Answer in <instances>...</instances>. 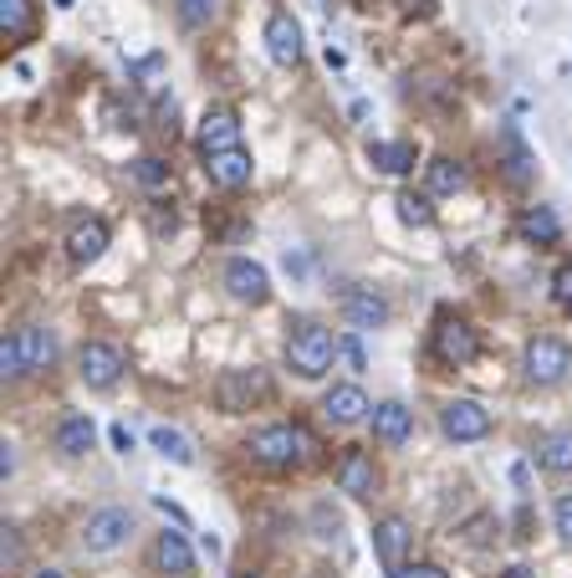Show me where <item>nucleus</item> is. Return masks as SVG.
<instances>
[{
  "instance_id": "4468645a",
  "label": "nucleus",
  "mask_w": 572,
  "mask_h": 578,
  "mask_svg": "<svg viewBox=\"0 0 572 578\" xmlns=\"http://www.w3.org/2000/svg\"><path fill=\"white\" fill-rule=\"evenodd\" d=\"M322 415H327L333 426H358V420H369L373 415V405L358 384H337V390L322 394Z\"/></svg>"
},
{
  "instance_id": "a878e982",
  "label": "nucleus",
  "mask_w": 572,
  "mask_h": 578,
  "mask_svg": "<svg viewBox=\"0 0 572 578\" xmlns=\"http://www.w3.org/2000/svg\"><path fill=\"white\" fill-rule=\"evenodd\" d=\"M149 445H153V451H159L164 460H174V466H195V445H189V435H179V430L153 426V430H149Z\"/></svg>"
},
{
  "instance_id": "f3484780",
  "label": "nucleus",
  "mask_w": 572,
  "mask_h": 578,
  "mask_svg": "<svg viewBox=\"0 0 572 578\" xmlns=\"http://www.w3.org/2000/svg\"><path fill=\"white\" fill-rule=\"evenodd\" d=\"M251 153L246 149H225V153H210L204 159V174H210V185L220 189H240V185H251Z\"/></svg>"
},
{
  "instance_id": "dca6fc26",
  "label": "nucleus",
  "mask_w": 572,
  "mask_h": 578,
  "mask_svg": "<svg viewBox=\"0 0 572 578\" xmlns=\"http://www.w3.org/2000/svg\"><path fill=\"white\" fill-rule=\"evenodd\" d=\"M225 149H240V119L231 108H215V113H204L200 123V153H225Z\"/></svg>"
},
{
  "instance_id": "f03ea898",
  "label": "nucleus",
  "mask_w": 572,
  "mask_h": 578,
  "mask_svg": "<svg viewBox=\"0 0 572 578\" xmlns=\"http://www.w3.org/2000/svg\"><path fill=\"white\" fill-rule=\"evenodd\" d=\"M337 358V339L322 323H297L286 339V369L302 379H322Z\"/></svg>"
},
{
  "instance_id": "b1692460",
  "label": "nucleus",
  "mask_w": 572,
  "mask_h": 578,
  "mask_svg": "<svg viewBox=\"0 0 572 578\" xmlns=\"http://www.w3.org/2000/svg\"><path fill=\"white\" fill-rule=\"evenodd\" d=\"M522 236L537 241V246H557V236H562L557 210H547V205H526V210H522Z\"/></svg>"
},
{
  "instance_id": "20e7f679",
  "label": "nucleus",
  "mask_w": 572,
  "mask_h": 578,
  "mask_svg": "<svg viewBox=\"0 0 572 578\" xmlns=\"http://www.w3.org/2000/svg\"><path fill=\"white\" fill-rule=\"evenodd\" d=\"M271 394V379L266 369H225V374L215 379V405L220 415H246V409H256L261 399Z\"/></svg>"
},
{
  "instance_id": "bb28decb",
  "label": "nucleus",
  "mask_w": 572,
  "mask_h": 578,
  "mask_svg": "<svg viewBox=\"0 0 572 578\" xmlns=\"http://www.w3.org/2000/svg\"><path fill=\"white\" fill-rule=\"evenodd\" d=\"M0 32L11 41H26L32 36V0H0Z\"/></svg>"
},
{
  "instance_id": "4c0bfd02",
  "label": "nucleus",
  "mask_w": 572,
  "mask_h": 578,
  "mask_svg": "<svg viewBox=\"0 0 572 578\" xmlns=\"http://www.w3.org/2000/svg\"><path fill=\"white\" fill-rule=\"evenodd\" d=\"M153 507H159V512H169V517H174V522H179V528H185V512L174 507V502H169V496H153Z\"/></svg>"
},
{
  "instance_id": "39448f33",
  "label": "nucleus",
  "mask_w": 572,
  "mask_h": 578,
  "mask_svg": "<svg viewBox=\"0 0 572 578\" xmlns=\"http://www.w3.org/2000/svg\"><path fill=\"white\" fill-rule=\"evenodd\" d=\"M475 354H481V333H475L465 318L439 312V318H435V358H439V364L465 369V364H475Z\"/></svg>"
},
{
  "instance_id": "2eb2a0df",
  "label": "nucleus",
  "mask_w": 572,
  "mask_h": 578,
  "mask_svg": "<svg viewBox=\"0 0 572 578\" xmlns=\"http://www.w3.org/2000/svg\"><path fill=\"white\" fill-rule=\"evenodd\" d=\"M102 251H108V225H102L98 216H87V221H77L67 231V261L72 267H92Z\"/></svg>"
},
{
  "instance_id": "0eeeda50",
  "label": "nucleus",
  "mask_w": 572,
  "mask_h": 578,
  "mask_svg": "<svg viewBox=\"0 0 572 578\" xmlns=\"http://www.w3.org/2000/svg\"><path fill=\"white\" fill-rule=\"evenodd\" d=\"M225 292H231L236 303H246V307H261L271 297L266 267L251 261V256H231V261H225Z\"/></svg>"
},
{
  "instance_id": "9b49d317",
  "label": "nucleus",
  "mask_w": 572,
  "mask_h": 578,
  "mask_svg": "<svg viewBox=\"0 0 572 578\" xmlns=\"http://www.w3.org/2000/svg\"><path fill=\"white\" fill-rule=\"evenodd\" d=\"M266 51L276 67H297L302 62V26L291 21V11H271L266 16Z\"/></svg>"
},
{
  "instance_id": "473e14b6",
  "label": "nucleus",
  "mask_w": 572,
  "mask_h": 578,
  "mask_svg": "<svg viewBox=\"0 0 572 578\" xmlns=\"http://www.w3.org/2000/svg\"><path fill=\"white\" fill-rule=\"evenodd\" d=\"M337 358H343L353 374H363V369H369V354H363V343H358L353 333H348V339H337Z\"/></svg>"
},
{
  "instance_id": "aec40b11",
  "label": "nucleus",
  "mask_w": 572,
  "mask_h": 578,
  "mask_svg": "<svg viewBox=\"0 0 572 578\" xmlns=\"http://www.w3.org/2000/svg\"><path fill=\"white\" fill-rule=\"evenodd\" d=\"M16 339H21V358H26V374H47L51 364H57V339H51V328L26 323V328H16Z\"/></svg>"
},
{
  "instance_id": "f257e3e1",
  "label": "nucleus",
  "mask_w": 572,
  "mask_h": 578,
  "mask_svg": "<svg viewBox=\"0 0 572 578\" xmlns=\"http://www.w3.org/2000/svg\"><path fill=\"white\" fill-rule=\"evenodd\" d=\"M246 451H251V460L266 466V471H291V466H302V460L318 451V441H312L302 426H266L246 441Z\"/></svg>"
},
{
  "instance_id": "c756f323",
  "label": "nucleus",
  "mask_w": 572,
  "mask_h": 578,
  "mask_svg": "<svg viewBox=\"0 0 572 578\" xmlns=\"http://www.w3.org/2000/svg\"><path fill=\"white\" fill-rule=\"evenodd\" d=\"M394 205H399V221H405V225H430V221H435L430 200H424V195H414V189H405Z\"/></svg>"
},
{
  "instance_id": "58836bf2",
  "label": "nucleus",
  "mask_w": 572,
  "mask_h": 578,
  "mask_svg": "<svg viewBox=\"0 0 572 578\" xmlns=\"http://www.w3.org/2000/svg\"><path fill=\"white\" fill-rule=\"evenodd\" d=\"M26 578H67L62 568H36V574H26Z\"/></svg>"
},
{
  "instance_id": "6e6552de",
  "label": "nucleus",
  "mask_w": 572,
  "mask_h": 578,
  "mask_svg": "<svg viewBox=\"0 0 572 578\" xmlns=\"http://www.w3.org/2000/svg\"><path fill=\"white\" fill-rule=\"evenodd\" d=\"M439 430L450 435V441H486L490 435V409L475 405V399H450V405L439 409Z\"/></svg>"
},
{
  "instance_id": "a211bd4d",
  "label": "nucleus",
  "mask_w": 572,
  "mask_h": 578,
  "mask_svg": "<svg viewBox=\"0 0 572 578\" xmlns=\"http://www.w3.org/2000/svg\"><path fill=\"white\" fill-rule=\"evenodd\" d=\"M373 435L384 445H405L414 435V409H405L399 399H384V405H373Z\"/></svg>"
},
{
  "instance_id": "6ab92c4d",
  "label": "nucleus",
  "mask_w": 572,
  "mask_h": 578,
  "mask_svg": "<svg viewBox=\"0 0 572 578\" xmlns=\"http://www.w3.org/2000/svg\"><path fill=\"white\" fill-rule=\"evenodd\" d=\"M153 563H159V574H169V578H189L195 574V548H189L185 532H159Z\"/></svg>"
},
{
  "instance_id": "4be33fe9",
  "label": "nucleus",
  "mask_w": 572,
  "mask_h": 578,
  "mask_svg": "<svg viewBox=\"0 0 572 578\" xmlns=\"http://www.w3.org/2000/svg\"><path fill=\"white\" fill-rule=\"evenodd\" d=\"M92 441H98L92 415H62V420H57V451H62V456H87Z\"/></svg>"
},
{
  "instance_id": "1a4fd4ad",
  "label": "nucleus",
  "mask_w": 572,
  "mask_h": 578,
  "mask_svg": "<svg viewBox=\"0 0 572 578\" xmlns=\"http://www.w3.org/2000/svg\"><path fill=\"white\" fill-rule=\"evenodd\" d=\"M77 374H83L87 390H113V384L123 379V354L113 348V343H83Z\"/></svg>"
},
{
  "instance_id": "cd10ccee",
  "label": "nucleus",
  "mask_w": 572,
  "mask_h": 578,
  "mask_svg": "<svg viewBox=\"0 0 572 578\" xmlns=\"http://www.w3.org/2000/svg\"><path fill=\"white\" fill-rule=\"evenodd\" d=\"M174 11H179V26H185V32H204V26H215L220 0H174Z\"/></svg>"
},
{
  "instance_id": "c9c22d12",
  "label": "nucleus",
  "mask_w": 572,
  "mask_h": 578,
  "mask_svg": "<svg viewBox=\"0 0 572 578\" xmlns=\"http://www.w3.org/2000/svg\"><path fill=\"white\" fill-rule=\"evenodd\" d=\"M405 578H450L439 563H414V568H405Z\"/></svg>"
},
{
  "instance_id": "e433bc0d",
  "label": "nucleus",
  "mask_w": 572,
  "mask_h": 578,
  "mask_svg": "<svg viewBox=\"0 0 572 578\" xmlns=\"http://www.w3.org/2000/svg\"><path fill=\"white\" fill-rule=\"evenodd\" d=\"M108 435H113V445H119L123 456H128V451H134V435H128V426H113V430H108Z\"/></svg>"
},
{
  "instance_id": "423d86ee",
  "label": "nucleus",
  "mask_w": 572,
  "mask_h": 578,
  "mask_svg": "<svg viewBox=\"0 0 572 578\" xmlns=\"http://www.w3.org/2000/svg\"><path fill=\"white\" fill-rule=\"evenodd\" d=\"M128 532H134V512L102 507L83 522V548L87 553H119V548L128 543Z\"/></svg>"
},
{
  "instance_id": "f704fd0d",
  "label": "nucleus",
  "mask_w": 572,
  "mask_h": 578,
  "mask_svg": "<svg viewBox=\"0 0 572 578\" xmlns=\"http://www.w3.org/2000/svg\"><path fill=\"white\" fill-rule=\"evenodd\" d=\"M552 297H557L562 312H572V261H562V267L552 272Z\"/></svg>"
},
{
  "instance_id": "5701e85b",
  "label": "nucleus",
  "mask_w": 572,
  "mask_h": 578,
  "mask_svg": "<svg viewBox=\"0 0 572 578\" xmlns=\"http://www.w3.org/2000/svg\"><path fill=\"white\" fill-rule=\"evenodd\" d=\"M537 466L547 477H568L572 471V430H552L537 441Z\"/></svg>"
},
{
  "instance_id": "c85d7f7f",
  "label": "nucleus",
  "mask_w": 572,
  "mask_h": 578,
  "mask_svg": "<svg viewBox=\"0 0 572 578\" xmlns=\"http://www.w3.org/2000/svg\"><path fill=\"white\" fill-rule=\"evenodd\" d=\"M506 153H511V185H526L532 180V153H526V144L517 138V128H506Z\"/></svg>"
},
{
  "instance_id": "ea45409f",
  "label": "nucleus",
  "mask_w": 572,
  "mask_h": 578,
  "mask_svg": "<svg viewBox=\"0 0 572 578\" xmlns=\"http://www.w3.org/2000/svg\"><path fill=\"white\" fill-rule=\"evenodd\" d=\"M231 578H261V574H251V568H246V574H231Z\"/></svg>"
},
{
  "instance_id": "72a5a7b5",
  "label": "nucleus",
  "mask_w": 572,
  "mask_h": 578,
  "mask_svg": "<svg viewBox=\"0 0 572 578\" xmlns=\"http://www.w3.org/2000/svg\"><path fill=\"white\" fill-rule=\"evenodd\" d=\"M552 528H557V538H562V543H572V492H562L552 502Z\"/></svg>"
},
{
  "instance_id": "7ed1b4c3",
  "label": "nucleus",
  "mask_w": 572,
  "mask_h": 578,
  "mask_svg": "<svg viewBox=\"0 0 572 578\" xmlns=\"http://www.w3.org/2000/svg\"><path fill=\"white\" fill-rule=\"evenodd\" d=\"M522 369H526V379H532V384L552 390V384H562V379L572 374V348L562 339H552V333H537V339L526 343Z\"/></svg>"
},
{
  "instance_id": "9d476101",
  "label": "nucleus",
  "mask_w": 572,
  "mask_h": 578,
  "mask_svg": "<svg viewBox=\"0 0 572 578\" xmlns=\"http://www.w3.org/2000/svg\"><path fill=\"white\" fill-rule=\"evenodd\" d=\"M409 522L405 517H378L373 522V553H378V563H384L388 578H405V553H409Z\"/></svg>"
},
{
  "instance_id": "393cba45",
  "label": "nucleus",
  "mask_w": 572,
  "mask_h": 578,
  "mask_svg": "<svg viewBox=\"0 0 572 578\" xmlns=\"http://www.w3.org/2000/svg\"><path fill=\"white\" fill-rule=\"evenodd\" d=\"M424 185H430V195H460L465 189V164H455V159H430L424 164Z\"/></svg>"
},
{
  "instance_id": "ddd939ff",
  "label": "nucleus",
  "mask_w": 572,
  "mask_h": 578,
  "mask_svg": "<svg viewBox=\"0 0 572 578\" xmlns=\"http://www.w3.org/2000/svg\"><path fill=\"white\" fill-rule=\"evenodd\" d=\"M337 487L348 496H358V502H369V496L378 492V466H373L369 451H343V460H337Z\"/></svg>"
},
{
  "instance_id": "412c9836",
  "label": "nucleus",
  "mask_w": 572,
  "mask_h": 578,
  "mask_svg": "<svg viewBox=\"0 0 572 578\" xmlns=\"http://www.w3.org/2000/svg\"><path fill=\"white\" fill-rule=\"evenodd\" d=\"M369 164L378 174H409L414 164H420V153H414V144H405V138H373Z\"/></svg>"
},
{
  "instance_id": "f8f14e48",
  "label": "nucleus",
  "mask_w": 572,
  "mask_h": 578,
  "mask_svg": "<svg viewBox=\"0 0 572 578\" xmlns=\"http://www.w3.org/2000/svg\"><path fill=\"white\" fill-rule=\"evenodd\" d=\"M337 307H343V323L348 328H384L388 323V297L373 287H348Z\"/></svg>"
},
{
  "instance_id": "2f4dec72",
  "label": "nucleus",
  "mask_w": 572,
  "mask_h": 578,
  "mask_svg": "<svg viewBox=\"0 0 572 578\" xmlns=\"http://www.w3.org/2000/svg\"><path fill=\"white\" fill-rule=\"evenodd\" d=\"M0 374H5V379H32V374H26V358H21V339H16V333L0 343Z\"/></svg>"
},
{
  "instance_id": "7c9ffc66",
  "label": "nucleus",
  "mask_w": 572,
  "mask_h": 578,
  "mask_svg": "<svg viewBox=\"0 0 572 578\" xmlns=\"http://www.w3.org/2000/svg\"><path fill=\"white\" fill-rule=\"evenodd\" d=\"M134 180L144 189H164L169 185V164H164V159H153V153H144V159L134 164Z\"/></svg>"
}]
</instances>
